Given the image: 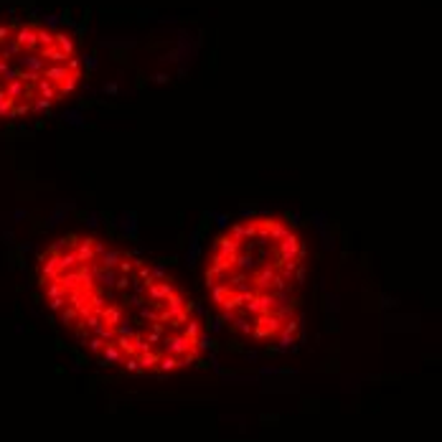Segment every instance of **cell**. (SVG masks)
<instances>
[{
	"label": "cell",
	"instance_id": "1",
	"mask_svg": "<svg viewBox=\"0 0 442 442\" xmlns=\"http://www.w3.org/2000/svg\"><path fill=\"white\" fill-rule=\"evenodd\" d=\"M282 331V320H279L274 313H264V315H257V323L252 326V336L264 341V338H272Z\"/></svg>",
	"mask_w": 442,
	"mask_h": 442
},
{
	"label": "cell",
	"instance_id": "2",
	"mask_svg": "<svg viewBox=\"0 0 442 442\" xmlns=\"http://www.w3.org/2000/svg\"><path fill=\"white\" fill-rule=\"evenodd\" d=\"M196 351V346L181 333V336H163V353H171V356H183V353H191Z\"/></svg>",
	"mask_w": 442,
	"mask_h": 442
},
{
	"label": "cell",
	"instance_id": "3",
	"mask_svg": "<svg viewBox=\"0 0 442 442\" xmlns=\"http://www.w3.org/2000/svg\"><path fill=\"white\" fill-rule=\"evenodd\" d=\"M279 244V249H277V254H279V262H300L298 259V252H300V239L290 231L282 242H277Z\"/></svg>",
	"mask_w": 442,
	"mask_h": 442
},
{
	"label": "cell",
	"instance_id": "4",
	"mask_svg": "<svg viewBox=\"0 0 442 442\" xmlns=\"http://www.w3.org/2000/svg\"><path fill=\"white\" fill-rule=\"evenodd\" d=\"M13 41L21 46L23 54H26V51H33V49L38 46V41H36V26H18Z\"/></svg>",
	"mask_w": 442,
	"mask_h": 442
},
{
	"label": "cell",
	"instance_id": "5",
	"mask_svg": "<svg viewBox=\"0 0 442 442\" xmlns=\"http://www.w3.org/2000/svg\"><path fill=\"white\" fill-rule=\"evenodd\" d=\"M99 269V264H94V262H87V264H79L76 267V274H79V290H87V292H92L94 290V272Z\"/></svg>",
	"mask_w": 442,
	"mask_h": 442
},
{
	"label": "cell",
	"instance_id": "6",
	"mask_svg": "<svg viewBox=\"0 0 442 442\" xmlns=\"http://www.w3.org/2000/svg\"><path fill=\"white\" fill-rule=\"evenodd\" d=\"M74 254H76V262L79 264H87V262H94V239L92 236H84V239H79L76 242V247L71 249Z\"/></svg>",
	"mask_w": 442,
	"mask_h": 442
},
{
	"label": "cell",
	"instance_id": "7",
	"mask_svg": "<svg viewBox=\"0 0 442 442\" xmlns=\"http://www.w3.org/2000/svg\"><path fill=\"white\" fill-rule=\"evenodd\" d=\"M214 252L221 254V257H226V259H234L239 254V242H236V239H231V236H219L216 244H214Z\"/></svg>",
	"mask_w": 442,
	"mask_h": 442
},
{
	"label": "cell",
	"instance_id": "8",
	"mask_svg": "<svg viewBox=\"0 0 442 442\" xmlns=\"http://www.w3.org/2000/svg\"><path fill=\"white\" fill-rule=\"evenodd\" d=\"M16 64H18V69L38 71V74H44V69H46V59L36 56V54H21V56H16Z\"/></svg>",
	"mask_w": 442,
	"mask_h": 442
},
{
	"label": "cell",
	"instance_id": "9",
	"mask_svg": "<svg viewBox=\"0 0 442 442\" xmlns=\"http://www.w3.org/2000/svg\"><path fill=\"white\" fill-rule=\"evenodd\" d=\"M290 234V226L279 219H267V236L269 242H282V239Z\"/></svg>",
	"mask_w": 442,
	"mask_h": 442
},
{
	"label": "cell",
	"instance_id": "10",
	"mask_svg": "<svg viewBox=\"0 0 442 442\" xmlns=\"http://www.w3.org/2000/svg\"><path fill=\"white\" fill-rule=\"evenodd\" d=\"M122 358H125V356H122V351H119L114 343H104L99 364H102V366H117V364H119V361H122Z\"/></svg>",
	"mask_w": 442,
	"mask_h": 442
},
{
	"label": "cell",
	"instance_id": "11",
	"mask_svg": "<svg viewBox=\"0 0 442 442\" xmlns=\"http://www.w3.org/2000/svg\"><path fill=\"white\" fill-rule=\"evenodd\" d=\"M41 76H44V79H49L51 84H56V87H59V84L64 82V79L69 76V69H66V64H51V66H46V69H44V74H41Z\"/></svg>",
	"mask_w": 442,
	"mask_h": 442
},
{
	"label": "cell",
	"instance_id": "12",
	"mask_svg": "<svg viewBox=\"0 0 442 442\" xmlns=\"http://www.w3.org/2000/svg\"><path fill=\"white\" fill-rule=\"evenodd\" d=\"M54 44H56V49L64 56H74V51H76V41H74V36H69V33H54Z\"/></svg>",
	"mask_w": 442,
	"mask_h": 442
},
{
	"label": "cell",
	"instance_id": "13",
	"mask_svg": "<svg viewBox=\"0 0 442 442\" xmlns=\"http://www.w3.org/2000/svg\"><path fill=\"white\" fill-rule=\"evenodd\" d=\"M99 318H102V323H104V326L114 328V326L119 323V320H122V308H119V305L102 308V310H99Z\"/></svg>",
	"mask_w": 442,
	"mask_h": 442
},
{
	"label": "cell",
	"instance_id": "14",
	"mask_svg": "<svg viewBox=\"0 0 442 442\" xmlns=\"http://www.w3.org/2000/svg\"><path fill=\"white\" fill-rule=\"evenodd\" d=\"M56 282L64 287V292L69 295L71 290H79V274H76V269H69V272H61L59 277H56Z\"/></svg>",
	"mask_w": 442,
	"mask_h": 442
},
{
	"label": "cell",
	"instance_id": "15",
	"mask_svg": "<svg viewBox=\"0 0 442 442\" xmlns=\"http://www.w3.org/2000/svg\"><path fill=\"white\" fill-rule=\"evenodd\" d=\"M3 92H6V97H11L13 102H16V99H26V84L21 82V79H13V82L3 84Z\"/></svg>",
	"mask_w": 442,
	"mask_h": 442
},
{
	"label": "cell",
	"instance_id": "16",
	"mask_svg": "<svg viewBox=\"0 0 442 442\" xmlns=\"http://www.w3.org/2000/svg\"><path fill=\"white\" fill-rule=\"evenodd\" d=\"M166 310L171 313V320H173L178 313H183V310H186V300H183V295H181V292H173V295L166 300Z\"/></svg>",
	"mask_w": 442,
	"mask_h": 442
},
{
	"label": "cell",
	"instance_id": "17",
	"mask_svg": "<svg viewBox=\"0 0 442 442\" xmlns=\"http://www.w3.org/2000/svg\"><path fill=\"white\" fill-rule=\"evenodd\" d=\"M231 292H234V290H231V285H229V282H219V285H214V287H211V300L221 308V305H224V300H226Z\"/></svg>",
	"mask_w": 442,
	"mask_h": 442
},
{
	"label": "cell",
	"instance_id": "18",
	"mask_svg": "<svg viewBox=\"0 0 442 442\" xmlns=\"http://www.w3.org/2000/svg\"><path fill=\"white\" fill-rule=\"evenodd\" d=\"M56 267H59V274H61V272H69V269H76V267H79L76 254H74V252H64V254H59Z\"/></svg>",
	"mask_w": 442,
	"mask_h": 442
},
{
	"label": "cell",
	"instance_id": "19",
	"mask_svg": "<svg viewBox=\"0 0 442 442\" xmlns=\"http://www.w3.org/2000/svg\"><path fill=\"white\" fill-rule=\"evenodd\" d=\"M160 353L163 351H148V353H140L137 356V364H140V369H155L158 366V358H160Z\"/></svg>",
	"mask_w": 442,
	"mask_h": 442
},
{
	"label": "cell",
	"instance_id": "20",
	"mask_svg": "<svg viewBox=\"0 0 442 442\" xmlns=\"http://www.w3.org/2000/svg\"><path fill=\"white\" fill-rule=\"evenodd\" d=\"M114 279H117V272L114 269H97L94 272V282H99V285H104V287H114Z\"/></svg>",
	"mask_w": 442,
	"mask_h": 442
},
{
	"label": "cell",
	"instance_id": "21",
	"mask_svg": "<svg viewBox=\"0 0 442 442\" xmlns=\"http://www.w3.org/2000/svg\"><path fill=\"white\" fill-rule=\"evenodd\" d=\"M119 351H122V356H135V343H132V336H114L112 341Z\"/></svg>",
	"mask_w": 442,
	"mask_h": 442
},
{
	"label": "cell",
	"instance_id": "22",
	"mask_svg": "<svg viewBox=\"0 0 442 442\" xmlns=\"http://www.w3.org/2000/svg\"><path fill=\"white\" fill-rule=\"evenodd\" d=\"M119 259H122V252L119 249H109V252H104L102 254V269H114L117 264H119Z\"/></svg>",
	"mask_w": 442,
	"mask_h": 442
},
{
	"label": "cell",
	"instance_id": "23",
	"mask_svg": "<svg viewBox=\"0 0 442 442\" xmlns=\"http://www.w3.org/2000/svg\"><path fill=\"white\" fill-rule=\"evenodd\" d=\"M76 84H79V71H69V76L59 84L56 92H59V94H71V92L76 89Z\"/></svg>",
	"mask_w": 442,
	"mask_h": 442
},
{
	"label": "cell",
	"instance_id": "24",
	"mask_svg": "<svg viewBox=\"0 0 442 442\" xmlns=\"http://www.w3.org/2000/svg\"><path fill=\"white\" fill-rule=\"evenodd\" d=\"M36 89H38V94H41L44 99H54L56 97V84H51L49 79H44V76L36 82Z\"/></svg>",
	"mask_w": 442,
	"mask_h": 442
},
{
	"label": "cell",
	"instance_id": "25",
	"mask_svg": "<svg viewBox=\"0 0 442 442\" xmlns=\"http://www.w3.org/2000/svg\"><path fill=\"white\" fill-rule=\"evenodd\" d=\"M198 333H201V320H196V318H188L186 323H183V336H186V338L193 343Z\"/></svg>",
	"mask_w": 442,
	"mask_h": 442
},
{
	"label": "cell",
	"instance_id": "26",
	"mask_svg": "<svg viewBox=\"0 0 442 442\" xmlns=\"http://www.w3.org/2000/svg\"><path fill=\"white\" fill-rule=\"evenodd\" d=\"M41 59H49L51 64H66L69 56H64V54L56 49V44H54V46H46V49L41 51Z\"/></svg>",
	"mask_w": 442,
	"mask_h": 442
},
{
	"label": "cell",
	"instance_id": "27",
	"mask_svg": "<svg viewBox=\"0 0 442 442\" xmlns=\"http://www.w3.org/2000/svg\"><path fill=\"white\" fill-rule=\"evenodd\" d=\"M158 369H160V371H173V369H178V358L171 356V353H160V358H158Z\"/></svg>",
	"mask_w": 442,
	"mask_h": 442
},
{
	"label": "cell",
	"instance_id": "28",
	"mask_svg": "<svg viewBox=\"0 0 442 442\" xmlns=\"http://www.w3.org/2000/svg\"><path fill=\"white\" fill-rule=\"evenodd\" d=\"M21 54H23V51H21V46L13 41V38H8V41L3 44V51H0V56H3L6 61H8V59H16V56H21Z\"/></svg>",
	"mask_w": 442,
	"mask_h": 442
},
{
	"label": "cell",
	"instance_id": "29",
	"mask_svg": "<svg viewBox=\"0 0 442 442\" xmlns=\"http://www.w3.org/2000/svg\"><path fill=\"white\" fill-rule=\"evenodd\" d=\"M36 41L41 44L44 49H46V46H54V33H51L49 28H38V26H36Z\"/></svg>",
	"mask_w": 442,
	"mask_h": 442
},
{
	"label": "cell",
	"instance_id": "30",
	"mask_svg": "<svg viewBox=\"0 0 442 442\" xmlns=\"http://www.w3.org/2000/svg\"><path fill=\"white\" fill-rule=\"evenodd\" d=\"M137 331H135V326H132V320H119V323L114 326V336H135Z\"/></svg>",
	"mask_w": 442,
	"mask_h": 442
},
{
	"label": "cell",
	"instance_id": "31",
	"mask_svg": "<svg viewBox=\"0 0 442 442\" xmlns=\"http://www.w3.org/2000/svg\"><path fill=\"white\" fill-rule=\"evenodd\" d=\"M44 292H46V298H49V300H51V298H61V295H66V292H64V287L56 282V279H51V282H46V285H44Z\"/></svg>",
	"mask_w": 442,
	"mask_h": 442
},
{
	"label": "cell",
	"instance_id": "32",
	"mask_svg": "<svg viewBox=\"0 0 442 442\" xmlns=\"http://www.w3.org/2000/svg\"><path fill=\"white\" fill-rule=\"evenodd\" d=\"M61 320H64L66 326H74V323H79V320H82V318H79V313H76L71 305H66V308L61 310Z\"/></svg>",
	"mask_w": 442,
	"mask_h": 442
},
{
	"label": "cell",
	"instance_id": "33",
	"mask_svg": "<svg viewBox=\"0 0 442 442\" xmlns=\"http://www.w3.org/2000/svg\"><path fill=\"white\" fill-rule=\"evenodd\" d=\"M122 231H125L127 236H135V234H137V221H135V214H127V216L122 219Z\"/></svg>",
	"mask_w": 442,
	"mask_h": 442
},
{
	"label": "cell",
	"instance_id": "34",
	"mask_svg": "<svg viewBox=\"0 0 442 442\" xmlns=\"http://www.w3.org/2000/svg\"><path fill=\"white\" fill-rule=\"evenodd\" d=\"M94 336H97V338H102L104 343H112V341H114V328H109V326H104V323H102L99 328H94Z\"/></svg>",
	"mask_w": 442,
	"mask_h": 442
},
{
	"label": "cell",
	"instance_id": "35",
	"mask_svg": "<svg viewBox=\"0 0 442 442\" xmlns=\"http://www.w3.org/2000/svg\"><path fill=\"white\" fill-rule=\"evenodd\" d=\"M18 79L23 84H36L38 79H41V74L38 71H28V69H18Z\"/></svg>",
	"mask_w": 442,
	"mask_h": 442
},
{
	"label": "cell",
	"instance_id": "36",
	"mask_svg": "<svg viewBox=\"0 0 442 442\" xmlns=\"http://www.w3.org/2000/svg\"><path fill=\"white\" fill-rule=\"evenodd\" d=\"M49 107H51V99H44V97H36V99L31 102V109H33V112H49Z\"/></svg>",
	"mask_w": 442,
	"mask_h": 442
},
{
	"label": "cell",
	"instance_id": "37",
	"mask_svg": "<svg viewBox=\"0 0 442 442\" xmlns=\"http://www.w3.org/2000/svg\"><path fill=\"white\" fill-rule=\"evenodd\" d=\"M114 269H117L119 274H130V272L135 269V262H132L130 257H122V259H119V264H117Z\"/></svg>",
	"mask_w": 442,
	"mask_h": 442
},
{
	"label": "cell",
	"instance_id": "38",
	"mask_svg": "<svg viewBox=\"0 0 442 442\" xmlns=\"http://www.w3.org/2000/svg\"><path fill=\"white\" fill-rule=\"evenodd\" d=\"M130 282H132V277H130V274H119V277L114 279V287H117V290H122V292H127V290H130Z\"/></svg>",
	"mask_w": 442,
	"mask_h": 442
},
{
	"label": "cell",
	"instance_id": "39",
	"mask_svg": "<svg viewBox=\"0 0 442 442\" xmlns=\"http://www.w3.org/2000/svg\"><path fill=\"white\" fill-rule=\"evenodd\" d=\"M69 305V300H66V295H61V298H51L49 300V308L54 310V313H59V310H64Z\"/></svg>",
	"mask_w": 442,
	"mask_h": 442
},
{
	"label": "cell",
	"instance_id": "40",
	"mask_svg": "<svg viewBox=\"0 0 442 442\" xmlns=\"http://www.w3.org/2000/svg\"><path fill=\"white\" fill-rule=\"evenodd\" d=\"M196 239H198V234H193V242H191V252L186 254V262H188V264H196V257H198V242H196Z\"/></svg>",
	"mask_w": 442,
	"mask_h": 442
},
{
	"label": "cell",
	"instance_id": "41",
	"mask_svg": "<svg viewBox=\"0 0 442 442\" xmlns=\"http://www.w3.org/2000/svg\"><path fill=\"white\" fill-rule=\"evenodd\" d=\"M122 364H125V369H127L130 374H137V371H140L137 358H132V356H125V358H122Z\"/></svg>",
	"mask_w": 442,
	"mask_h": 442
},
{
	"label": "cell",
	"instance_id": "42",
	"mask_svg": "<svg viewBox=\"0 0 442 442\" xmlns=\"http://www.w3.org/2000/svg\"><path fill=\"white\" fill-rule=\"evenodd\" d=\"M140 318H145V320H158V310L150 305H140Z\"/></svg>",
	"mask_w": 442,
	"mask_h": 442
},
{
	"label": "cell",
	"instance_id": "43",
	"mask_svg": "<svg viewBox=\"0 0 442 442\" xmlns=\"http://www.w3.org/2000/svg\"><path fill=\"white\" fill-rule=\"evenodd\" d=\"M150 277L155 279V282H160V279H166V264H155L150 269Z\"/></svg>",
	"mask_w": 442,
	"mask_h": 442
},
{
	"label": "cell",
	"instance_id": "44",
	"mask_svg": "<svg viewBox=\"0 0 442 442\" xmlns=\"http://www.w3.org/2000/svg\"><path fill=\"white\" fill-rule=\"evenodd\" d=\"M64 119H66L69 125H79V127L84 125V122H82V114H79L76 109H74V112H66V114H64Z\"/></svg>",
	"mask_w": 442,
	"mask_h": 442
},
{
	"label": "cell",
	"instance_id": "45",
	"mask_svg": "<svg viewBox=\"0 0 442 442\" xmlns=\"http://www.w3.org/2000/svg\"><path fill=\"white\" fill-rule=\"evenodd\" d=\"M3 84H8V82H13V79H18V66H8L6 71H3Z\"/></svg>",
	"mask_w": 442,
	"mask_h": 442
},
{
	"label": "cell",
	"instance_id": "46",
	"mask_svg": "<svg viewBox=\"0 0 442 442\" xmlns=\"http://www.w3.org/2000/svg\"><path fill=\"white\" fill-rule=\"evenodd\" d=\"M87 343H89V351H92V353H102V348H104V341H102V338H97V336H94V338H89Z\"/></svg>",
	"mask_w": 442,
	"mask_h": 442
},
{
	"label": "cell",
	"instance_id": "47",
	"mask_svg": "<svg viewBox=\"0 0 442 442\" xmlns=\"http://www.w3.org/2000/svg\"><path fill=\"white\" fill-rule=\"evenodd\" d=\"M142 338L150 343V348H153L155 343H160V341H163V336H160V333H155V331H150V333H148V336H142Z\"/></svg>",
	"mask_w": 442,
	"mask_h": 442
},
{
	"label": "cell",
	"instance_id": "48",
	"mask_svg": "<svg viewBox=\"0 0 442 442\" xmlns=\"http://www.w3.org/2000/svg\"><path fill=\"white\" fill-rule=\"evenodd\" d=\"M64 214H66V209H64V206H61V209H59V211H56V214H54V216H51V219H49V224H46V226H56V224H59V219H61V216H64Z\"/></svg>",
	"mask_w": 442,
	"mask_h": 442
},
{
	"label": "cell",
	"instance_id": "49",
	"mask_svg": "<svg viewBox=\"0 0 442 442\" xmlns=\"http://www.w3.org/2000/svg\"><path fill=\"white\" fill-rule=\"evenodd\" d=\"M292 343H295V336H290V333H285V336H282V343H279V348H282V351H285V348H290Z\"/></svg>",
	"mask_w": 442,
	"mask_h": 442
},
{
	"label": "cell",
	"instance_id": "50",
	"mask_svg": "<svg viewBox=\"0 0 442 442\" xmlns=\"http://www.w3.org/2000/svg\"><path fill=\"white\" fill-rule=\"evenodd\" d=\"M8 38H11V28L8 26H0V46H3Z\"/></svg>",
	"mask_w": 442,
	"mask_h": 442
},
{
	"label": "cell",
	"instance_id": "51",
	"mask_svg": "<svg viewBox=\"0 0 442 442\" xmlns=\"http://www.w3.org/2000/svg\"><path fill=\"white\" fill-rule=\"evenodd\" d=\"M66 69H69V71H79V59L69 56V61H66Z\"/></svg>",
	"mask_w": 442,
	"mask_h": 442
},
{
	"label": "cell",
	"instance_id": "52",
	"mask_svg": "<svg viewBox=\"0 0 442 442\" xmlns=\"http://www.w3.org/2000/svg\"><path fill=\"white\" fill-rule=\"evenodd\" d=\"M127 300H130V303H127V305H135V308H140V305H142V303H145V300H142V295H130V298H127Z\"/></svg>",
	"mask_w": 442,
	"mask_h": 442
},
{
	"label": "cell",
	"instance_id": "53",
	"mask_svg": "<svg viewBox=\"0 0 442 442\" xmlns=\"http://www.w3.org/2000/svg\"><path fill=\"white\" fill-rule=\"evenodd\" d=\"M59 21H61L59 16H46V26H49V28H56V26H59Z\"/></svg>",
	"mask_w": 442,
	"mask_h": 442
},
{
	"label": "cell",
	"instance_id": "54",
	"mask_svg": "<svg viewBox=\"0 0 442 442\" xmlns=\"http://www.w3.org/2000/svg\"><path fill=\"white\" fill-rule=\"evenodd\" d=\"M153 82H158V84H166V82H168V76H166V74H155V76H153Z\"/></svg>",
	"mask_w": 442,
	"mask_h": 442
},
{
	"label": "cell",
	"instance_id": "55",
	"mask_svg": "<svg viewBox=\"0 0 442 442\" xmlns=\"http://www.w3.org/2000/svg\"><path fill=\"white\" fill-rule=\"evenodd\" d=\"M87 69H89V71L97 69V59H94V56H87Z\"/></svg>",
	"mask_w": 442,
	"mask_h": 442
},
{
	"label": "cell",
	"instance_id": "56",
	"mask_svg": "<svg viewBox=\"0 0 442 442\" xmlns=\"http://www.w3.org/2000/svg\"><path fill=\"white\" fill-rule=\"evenodd\" d=\"M94 254H104V244L94 239Z\"/></svg>",
	"mask_w": 442,
	"mask_h": 442
},
{
	"label": "cell",
	"instance_id": "57",
	"mask_svg": "<svg viewBox=\"0 0 442 442\" xmlns=\"http://www.w3.org/2000/svg\"><path fill=\"white\" fill-rule=\"evenodd\" d=\"M295 277H298V282H305V267H298V274H295Z\"/></svg>",
	"mask_w": 442,
	"mask_h": 442
},
{
	"label": "cell",
	"instance_id": "58",
	"mask_svg": "<svg viewBox=\"0 0 442 442\" xmlns=\"http://www.w3.org/2000/svg\"><path fill=\"white\" fill-rule=\"evenodd\" d=\"M104 92H107V94H117V84H114V82H112V84H107V87H104Z\"/></svg>",
	"mask_w": 442,
	"mask_h": 442
},
{
	"label": "cell",
	"instance_id": "59",
	"mask_svg": "<svg viewBox=\"0 0 442 442\" xmlns=\"http://www.w3.org/2000/svg\"><path fill=\"white\" fill-rule=\"evenodd\" d=\"M8 66H11V64H8V61H6V59H3V56H0V76H3V71H6V69H8Z\"/></svg>",
	"mask_w": 442,
	"mask_h": 442
},
{
	"label": "cell",
	"instance_id": "60",
	"mask_svg": "<svg viewBox=\"0 0 442 442\" xmlns=\"http://www.w3.org/2000/svg\"><path fill=\"white\" fill-rule=\"evenodd\" d=\"M216 219H219V226H226V224H229V216H224V214L216 216Z\"/></svg>",
	"mask_w": 442,
	"mask_h": 442
}]
</instances>
